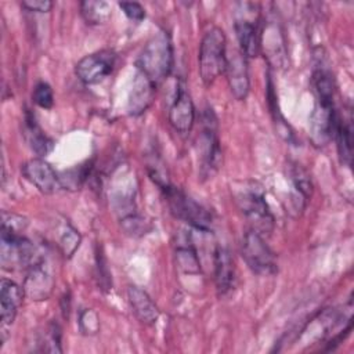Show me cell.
I'll return each instance as SVG.
<instances>
[{
    "label": "cell",
    "instance_id": "cell-12",
    "mask_svg": "<svg viewBox=\"0 0 354 354\" xmlns=\"http://www.w3.org/2000/svg\"><path fill=\"white\" fill-rule=\"evenodd\" d=\"M24 177L41 194L50 195L61 189L59 176L44 158H33L22 165Z\"/></svg>",
    "mask_w": 354,
    "mask_h": 354
},
{
    "label": "cell",
    "instance_id": "cell-27",
    "mask_svg": "<svg viewBox=\"0 0 354 354\" xmlns=\"http://www.w3.org/2000/svg\"><path fill=\"white\" fill-rule=\"evenodd\" d=\"M90 169H91V163H88V166L87 165H80L79 167H75V169H71V170L65 171L64 176L59 177L61 187L62 188L77 189L84 183V180L87 178V176L90 173Z\"/></svg>",
    "mask_w": 354,
    "mask_h": 354
},
{
    "label": "cell",
    "instance_id": "cell-21",
    "mask_svg": "<svg viewBox=\"0 0 354 354\" xmlns=\"http://www.w3.org/2000/svg\"><path fill=\"white\" fill-rule=\"evenodd\" d=\"M25 137L28 140L29 147L33 149V152H36L39 155V158L46 156L48 152H51L53 149V141L51 138H48L43 130L40 129V126L36 122V118L32 112H29V109L25 111Z\"/></svg>",
    "mask_w": 354,
    "mask_h": 354
},
{
    "label": "cell",
    "instance_id": "cell-3",
    "mask_svg": "<svg viewBox=\"0 0 354 354\" xmlns=\"http://www.w3.org/2000/svg\"><path fill=\"white\" fill-rule=\"evenodd\" d=\"M199 75L205 86H210L225 72L227 39L223 29L213 26L205 32L199 46Z\"/></svg>",
    "mask_w": 354,
    "mask_h": 354
},
{
    "label": "cell",
    "instance_id": "cell-29",
    "mask_svg": "<svg viewBox=\"0 0 354 354\" xmlns=\"http://www.w3.org/2000/svg\"><path fill=\"white\" fill-rule=\"evenodd\" d=\"M79 328L84 335H94L100 329L98 315L91 308H84L79 315Z\"/></svg>",
    "mask_w": 354,
    "mask_h": 354
},
{
    "label": "cell",
    "instance_id": "cell-16",
    "mask_svg": "<svg viewBox=\"0 0 354 354\" xmlns=\"http://www.w3.org/2000/svg\"><path fill=\"white\" fill-rule=\"evenodd\" d=\"M289 176L293 188L290 192V212H296L295 216H297L304 210L313 194V183L310 174L297 163L289 166Z\"/></svg>",
    "mask_w": 354,
    "mask_h": 354
},
{
    "label": "cell",
    "instance_id": "cell-8",
    "mask_svg": "<svg viewBox=\"0 0 354 354\" xmlns=\"http://www.w3.org/2000/svg\"><path fill=\"white\" fill-rule=\"evenodd\" d=\"M339 116L335 111L333 98L317 97L310 116V140L313 145L322 148L335 137Z\"/></svg>",
    "mask_w": 354,
    "mask_h": 354
},
{
    "label": "cell",
    "instance_id": "cell-28",
    "mask_svg": "<svg viewBox=\"0 0 354 354\" xmlns=\"http://www.w3.org/2000/svg\"><path fill=\"white\" fill-rule=\"evenodd\" d=\"M32 100L37 106H40L43 109L53 108L54 94H53L51 86L46 82H39L32 91Z\"/></svg>",
    "mask_w": 354,
    "mask_h": 354
},
{
    "label": "cell",
    "instance_id": "cell-31",
    "mask_svg": "<svg viewBox=\"0 0 354 354\" xmlns=\"http://www.w3.org/2000/svg\"><path fill=\"white\" fill-rule=\"evenodd\" d=\"M118 6L122 8L124 15L130 21L140 22V21H142L145 18L144 7L140 3H137V1H119Z\"/></svg>",
    "mask_w": 354,
    "mask_h": 354
},
{
    "label": "cell",
    "instance_id": "cell-5",
    "mask_svg": "<svg viewBox=\"0 0 354 354\" xmlns=\"http://www.w3.org/2000/svg\"><path fill=\"white\" fill-rule=\"evenodd\" d=\"M241 10L235 17L234 28L236 39L241 47V53L246 58H254L260 54L261 48V28H260V14L259 4L253 3H239Z\"/></svg>",
    "mask_w": 354,
    "mask_h": 354
},
{
    "label": "cell",
    "instance_id": "cell-17",
    "mask_svg": "<svg viewBox=\"0 0 354 354\" xmlns=\"http://www.w3.org/2000/svg\"><path fill=\"white\" fill-rule=\"evenodd\" d=\"M235 263L225 246H217L214 252V282L218 296H224L235 286Z\"/></svg>",
    "mask_w": 354,
    "mask_h": 354
},
{
    "label": "cell",
    "instance_id": "cell-10",
    "mask_svg": "<svg viewBox=\"0 0 354 354\" xmlns=\"http://www.w3.org/2000/svg\"><path fill=\"white\" fill-rule=\"evenodd\" d=\"M268 62L274 68H285L288 64L286 55V41L283 29L277 18H268L264 28L261 29V44Z\"/></svg>",
    "mask_w": 354,
    "mask_h": 354
},
{
    "label": "cell",
    "instance_id": "cell-24",
    "mask_svg": "<svg viewBox=\"0 0 354 354\" xmlns=\"http://www.w3.org/2000/svg\"><path fill=\"white\" fill-rule=\"evenodd\" d=\"M267 101H268V106H270V111L272 113V119L277 124V130L278 133L286 140V141H292L293 140V133L289 127V124L285 122L282 113L279 112V108H278V101H277V94H275V90H274V83H272V79L268 76L267 79Z\"/></svg>",
    "mask_w": 354,
    "mask_h": 354
},
{
    "label": "cell",
    "instance_id": "cell-9",
    "mask_svg": "<svg viewBox=\"0 0 354 354\" xmlns=\"http://www.w3.org/2000/svg\"><path fill=\"white\" fill-rule=\"evenodd\" d=\"M116 65L112 50H101L84 55L75 66V73L84 84H97L109 76Z\"/></svg>",
    "mask_w": 354,
    "mask_h": 354
},
{
    "label": "cell",
    "instance_id": "cell-6",
    "mask_svg": "<svg viewBox=\"0 0 354 354\" xmlns=\"http://www.w3.org/2000/svg\"><path fill=\"white\" fill-rule=\"evenodd\" d=\"M241 253L248 267L259 275H272L277 272V259L264 236L248 230L242 238Z\"/></svg>",
    "mask_w": 354,
    "mask_h": 354
},
{
    "label": "cell",
    "instance_id": "cell-25",
    "mask_svg": "<svg viewBox=\"0 0 354 354\" xmlns=\"http://www.w3.org/2000/svg\"><path fill=\"white\" fill-rule=\"evenodd\" d=\"M80 242H82V235L79 234V231L75 227H72L69 223H66L59 238V249L64 257L71 259L79 249Z\"/></svg>",
    "mask_w": 354,
    "mask_h": 354
},
{
    "label": "cell",
    "instance_id": "cell-26",
    "mask_svg": "<svg viewBox=\"0 0 354 354\" xmlns=\"http://www.w3.org/2000/svg\"><path fill=\"white\" fill-rule=\"evenodd\" d=\"M120 225L124 234L130 236H141L149 230V223L137 210L120 217Z\"/></svg>",
    "mask_w": 354,
    "mask_h": 354
},
{
    "label": "cell",
    "instance_id": "cell-30",
    "mask_svg": "<svg viewBox=\"0 0 354 354\" xmlns=\"http://www.w3.org/2000/svg\"><path fill=\"white\" fill-rule=\"evenodd\" d=\"M95 264H97V278L100 281L101 289H109L111 288V275L106 266V260L104 257L102 250L95 252Z\"/></svg>",
    "mask_w": 354,
    "mask_h": 354
},
{
    "label": "cell",
    "instance_id": "cell-7",
    "mask_svg": "<svg viewBox=\"0 0 354 354\" xmlns=\"http://www.w3.org/2000/svg\"><path fill=\"white\" fill-rule=\"evenodd\" d=\"M199 144V160H201V176L207 178L212 177L221 166V147L217 136L216 118L212 109L203 115V130L198 140Z\"/></svg>",
    "mask_w": 354,
    "mask_h": 354
},
{
    "label": "cell",
    "instance_id": "cell-19",
    "mask_svg": "<svg viewBox=\"0 0 354 354\" xmlns=\"http://www.w3.org/2000/svg\"><path fill=\"white\" fill-rule=\"evenodd\" d=\"M25 290L14 281L3 278L0 285V317L3 325H11L24 300Z\"/></svg>",
    "mask_w": 354,
    "mask_h": 354
},
{
    "label": "cell",
    "instance_id": "cell-22",
    "mask_svg": "<svg viewBox=\"0 0 354 354\" xmlns=\"http://www.w3.org/2000/svg\"><path fill=\"white\" fill-rule=\"evenodd\" d=\"M337 142V152L340 162L346 166H351L353 160V124H351V116L343 118L337 120L335 137Z\"/></svg>",
    "mask_w": 354,
    "mask_h": 354
},
{
    "label": "cell",
    "instance_id": "cell-4",
    "mask_svg": "<svg viewBox=\"0 0 354 354\" xmlns=\"http://www.w3.org/2000/svg\"><path fill=\"white\" fill-rule=\"evenodd\" d=\"M162 192L170 213L176 218L202 232H209L212 230V216L201 203L171 184L162 189Z\"/></svg>",
    "mask_w": 354,
    "mask_h": 354
},
{
    "label": "cell",
    "instance_id": "cell-18",
    "mask_svg": "<svg viewBox=\"0 0 354 354\" xmlns=\"http://www.w3.org/2000/svg\"><path fill=\"white\" fill-rule=\"evenodd\" d=\"M127 300L131 307V311L141 324L153 325L158 321L160 311L144 289L136 285H130L127 288Z\"/></svg>",
    "mask_w": 354,
    "mask_h": 354
},
{
    "label": "cell",
    "instance_id": "cell-2",
    "mask_svg": "<svg viewBox=\"0 0 354 354\" xmlns=\"http://www.w3.org/2000/svg\"><path fill=\"white\" fill-rule=\"evenodd\" d=\"M174 64L173 43L169 32L159 30L144 46L136 66L156 86L170 75Z\"/></svg>",
    "mask_w": 354,
    "mask_h": 354
},
{
    "label": "cell",
    "instance_id": "cell-23",
    "mask_svg": "<svg viewBox=\"0 0 354 354\" xmlns=\"http://www.w3.org/2000/svg\"><path fill=\"white\" fill-rule=\"evenodd\" d=\"M80 14L86 24L101 25L105 24L112 14L111 4L102 0H86L80 4Z\"/></svg>",
    "mask_w": 354,
    "mask_h": 354
},
{
    "label": "cell",
    "instance_id": "cell-14",
    "mask_svg": "<svg viewBox=\"0 0 354 354\" xmlns=\"http://www.w3.org/2000/svg\"><path fill=\"white\" fill-rule=\"evenodd\" d=\"M25 296L35 301L47 300L54 288V278L47 267H44L43 259L28 268L26 277L22 285Z\"/></svg>",
    "mask_w": 354,
    "mask_h": 354
},
{
    "label": "cell",
    "instance_id": "cell-1",
    "mask_svg": "<svg viewBox=\"0 0 354 354\" xmlns=\"http://www.w3.org/2000/svg\"><path fill=\"white\" fill-rule=\"evenodd\" d=\"M234 201L242 214L246 217L250 230L268 236L274 230V216L267 205L264 189L257 181L246 180L235 183L231 187Z\"/></svg>",
    "mask_w": 354,
    "mask_h": 354
},
{
    "label": "cell",
    "instance_id": "cell-11",
    "mask_svg": "<svg viewBox=\"0 0 354 354\" xmlns=\"http://www.w3.org/2000/svg\"><path fill=\"white\" fill-rule=\"evenodd\" d=\"M169 122L173 129L181 134L189 133L194 126L195 106L184 80L177 83L176 94L169 109Z\"/></svg>",
    "mask_w": 354,
    "mask_h": 354
},
{
    "label": "cell",
    "instance_id": "cell-15",
    "mask_svg": "<svg viewBox=\"0 0 354 354\" xmlns=\"http://www.w3.org/2000/svg\"><path fill=\"white\" fill-rule=\"evenodd\" d=\"M155 91L156 84L151 79H148L142 72L136 71L127 104L129 113L133 116L144 113L152 104L155 98Z\"/></svg>",
    "mask_w": 354,
    "mask_h": 354
},
{
    "label": "cell",
    "instance_id": "cell-20",
    "mask_svg": "<svg viewBox=\"0 0 354 354\" xmlns=\"http://www.w3.org/2000/svg\"><path fill=\"white\" fill-rule=\"evenodd\" d=\"M174 261L176 267L184 274H199L201 272V261L198 257V252L191 242L189 236L178 239L174 248Z\"/></svg>",
    "mask_w": 354,
    "mask_h": 354
},
{
    "label": "cell",
    "instance_id": "cell-32",
    "mask_svg": "<svg viewBox=\"0 0 354 354\" xmlns=\"http://www.w3.org/2000/svg\"><path fill=\"white\" fill-rule=\"evenodd\" d=\"M21 6L28 11L35 12H48L53 8V1L50 0H24Z\"/></svg>",
    "mask_w": 354,
    "mask_h": 354
},
{
    "label": "cell",
    "instance_id": "cell-13",
    "mask_svg": "<svg viewBox=\"0 0 354 354\" xmlns=\"http://www.w3.org/2000/svg\"><path fill=\"white\" fill-rule=\"evenodd\" d=\"M224 73L227 75L231 94L238 101H243L250 90V79L248 58L241 53V50L234 51L231 55H227V66Z\"/></svg>",
    "mask_w": 354,
    "mask_h": 354
}]
</instances>
